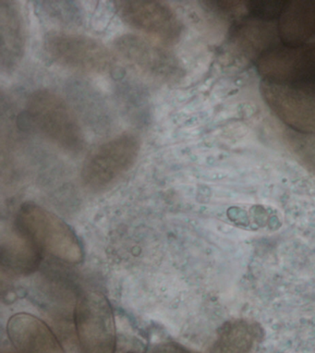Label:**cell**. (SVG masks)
I'll return each instance as SVG.
<instances>
[{"instance_id": "cell-6", "label": "cell", "mask_w": 315, "mask_h": 353, "mask_svg": "<svg viewBox=\"0 0 315 353\" xmlns=\"http://www.w3.org/2000/svg\"><path fill=\"white\" fill-rule=\"evenodd\" d=\"M75 325L83 353H115L116 327L112 309L101 293L88 292L79 299Z\"/></svg>"}, {"instance_id": "cell-1", "label": "cell", "mask_w": 315, "mask_h": 353, "mask_svg": "<svg viewBox=\"0 0 315 353\" xmlns=\"http://www.w3.org/2000/svg\"><path fill=\"white\" fill-rule=\"evenodd\" d=\"M258 72L268 84L298 92L315 105V43H279L263 50Z\"/></svg>"}, {"instance_id": "cell-14", "label": "cell", "mask_w": 315, "mask_h": 353, "mask_svg": "<svg viewBox=\"0 0 315 353\" xmlns=\"http://www.w3.org/2000/svg\"><path fill=\"white\" fill-rule=\"evenodd\" d=\"M0 249L2 263L15 272L32 273L39 265L40 249L16 227L2 237Z\"/></svg>"}, {"instance_id": "cell-5", "label": "cell", "mask_w": 315, "mask_h": 353, "mask_svg": "<svg viewBox=\"0 0 315 353\" xmlns=\"http://www.w3.org/2000/svg\"><path fill=\"white\" fill-rule=\"evenodd\" d=\"M139 153L140 142L135 135H119L87 157L81 168V180L90 189L105 188L132 168Z\"/></svg>"}, {"instance_id": "cell-11", "label": "cell", "mask_w": 315, "mask_h": 353, "mask_svg": "<svg viewBox=\"0 0 315 353\" xmlns=\"http://www.w3.org/2000/svg\"><path fill=\"white\" fill-rule=\"evenodd\" d=\"M26 48V29L20 8L14 1H0V65L10 72L20 64Z\"/></svg>"}, {"instance_id": "cell-12", "label": "cell", "mask_w": 315, "mask_h": 353, "mask_svg": "<svg viewBox=\"0 0 315 353\" xmlns=\"http://www.w3.org/2000/svg\"><path fill=\"white\" fill-rule=\"evenodd\" d=\"M278 21L282 43H306L315 34V1H287Z\"/></svg>"}, {"instance_id": "cell-2", "label": "cell", "mask_w": 315, "mask_h": 353, "mask_svg": "<svg viewBox=\"0 0 315 353\" xmlns=\"http://www.w3.org/2000/svg\"><path fill=\"white\" fill-rule=\"evenodd\" d=\"M26 115L38 134L68 153L83 151L85 138L77 117L58 94L48 90L30 96Z\"/></svg>"}, {"instance_id": "cell-8", "label": "cell", "mask_w": 315, "mask_h": 353, "mask_svg": "<svg viewBox=\"0 0 315 353\" xmlns=\"http://www.w3.org/2000/svg\"><path fill=\"white\" fill-rule=\"evenodd\" d=\"M119 18L127 26L165 43H176L183 32V24L170 6L159 1L122 0L116 1Z\"/></svg>"}, {"instance_id": "cell-7", "label": "cell", "mask_w": 315, "mask_h": 353, "mask_svg": "<svg viewBox=\"0 0 315 353\" xmlns=\"http://www.w3.org/2000/svg\"><path fill=\"white\" fill-rule=\"evenodd\" d=\"M119 55L149 77L174 83L183 74L178 58L167 48L134 34H124L114 41Z\"/></svg>"}, {"instance_id": "cell-3", "label": "cell", "mask_w": 315, "mask_h": 353, "mask_svg": "<svg viewBox=\"0 0 315 353\" xmlns=\"http://www.w3.org/2000/svg\"><path fill=\"white\" fill-rule=\"evenodd\" d=\"M15 227L40 249L62 262L76 265L83 254L74 232L55 214L32 203L21 206Z\"/></svg>"}, {"instance_id": "cell-9", "label": "cell", "mask_w": 315, "mask_h": 353, "mask_svg": "<svg viewBox=\"0 0 315 353\" xmlns=\"http://www.w3.org/2000/svg\"><path fill=\"white\" fill-rule=\"evenodd\" d=\"M7 328L12 344L21 353H66L48 325L32 314H16Z\"/></svg>"}, {"instance_id": "cell-17", "label": "cell", "mask_w": 315, "mask_h": 353, "mask_svg": "<svg viewBox=\"0 0 315 353\" xmlns=\"http://www.w3.org/2000/svg\"><path fill=\"white\" fill-rule=\"evenodd\" d=\"M1 353H21L20 350L16 349L13 345H6L2 347Z\"/></svg>"}, {"instance_id": "cell-16", "label": "cell", "mask_w": 315, "mask_h": 353, "mask_svg": "<svg viewBox=\"0 0 315 353\" xmlns=\"http://www.w3.org/2000/svg\"><path fill=\"white\" fill-rule=\"evenodd\" d=\"M154 353H197L186 349L185 347L176 343L164 344L161 347H157Z\"/></svg>"}, {"instance_id": "cell-10", "label": "cell", "mask_w": 315, "mask_h": 353, "mask_svg": "<svg viewBox=\"0 0 315 353\" xmlns=\"http://www.w3.org/2000/svg\"><path fill=\"white\" fill-rule=\"evenodd\" d=\"M269 104L289 126L303 134H315V105L298 92L268 84Z\"/></svg>"}, {"instance_id": "cell-13", "label": "cell", "mask_w": 315, "mask_h": 353, "mask_svg": "<svg viewBox=\"0 0 315 353\" xmlns=\"http://www.w3.org/2000/svg\"><path fill=\"white\" fill-rule=\"evenodd\" d=\"M262 338V328L245 319L225 323L219 331L211 353H251Z\"/></svg>"}, {"instance_id": "cell-4", "label": "cell", "mask_w": 315, "mask_h": 353, "mask_svg": "<svg viewBox=\"0 0 315 353\" xmlns=\"http://www.w3.org/2000/svg\"><path fill=\"white\" fill-rule=\"evenodd\" d=\"M43 50L54 62L79 72L104 74L115 59L102 43L84 35L50 32L43 38Z\"/></svg>"}, {"instance_id": "cell-15", "label": "cell", "mask_w": 315, "mask_h": 353, "mask_svg": "<svg viewBox=\"0 0 315 353\" xmlns=\"http://www.w3.org/2000/svg\"><path fill=\"white\" fill-rule=\"evenodd\" d=\"M287 1H249V12L254 18L262 21H274L281 17Z\"/></svg>"}]
</instances>
